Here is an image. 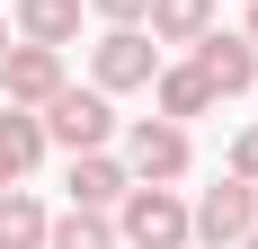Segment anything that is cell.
Masks as SVG:
<instances>
[{
  "label": "cell",
  "mask_w": 258,
  "mask_h": 249,
  "mask_svg": "<svg viewBox=\"0 0 258 249\" xmlns=\"http://www.w3.org/2000/svg\"><path fill=\"white\" fill-rule=\"evenodd\" d=\"M116 249H187V196L178 187H152V178H134L125 196H116Z\"/></svg>",
  "instance_id": "cell-1"
},
{
  "label": "cell",
  "mask_w": 258,
  "mask_h": 249,
  "mask_svg": "<svg viewBox=\"0 0 258 249\" xmlns=\"http://www.w3.org/2000/svg\"><path fill=\"white\" fill-rule=\"evenodd\" d=\"M36 125H45V143H62V151H107V143H116V98L62 80V89L36 107Z\"/></svg>",
  "instance_id": "cell-2"
},
{
  "label": "cell",
  "mask_w": 258,
  "mask_h": 249,
  "mask_svg": "<svg viewBox=\"0 0 258 249\" xmlns=\"http://www.w3.org/2000/svg\"><path fill=\"white\" fill-rule=\"evenodd\" d=\"M249 231H258V187H249V178H232V169L187 205V240H205V249H240Z\"/></svg>",
  "instance_id": "cell-3"
},
{
  "label": "cell",
  "mask_w": 258,
  "mask_h": 249,
  "mask_svg": "<svg viewBox=\"0 0 258 249\" xmlns=\"http://www.w3.org/2000/svg\"><path fill=\"white\" fill-rule=\"evenodd\" d=\"M152 72H160V45L143 36V27H107L98 45H89V89H107V98L152 89Z\"/></svg>",
  "instance_id": "cell-4"
},
{
  "label": "cell",
  "mask_w": 258,
  "mask_h": 249,
  "mask_svg": "<svg viewBox=\"0 0 258 249\" xmlns=\"http://www.w3.org/2000/svg\"><path fill=\"white\" fill-rule=\"evenodd\" d=\"M187 160H196L187 125H169V116H134V125H125V169H134V178L178 187V178H187Z\"/></svg>",
  "instance_id": "cell-5"
},
{
  "label": "cell",
  "mask_w": 258,
  "mask_h": 249,
  "mask_svg": "<svg viewBox=\"0 0 258 249\" xmlns=\"http://www.w3.org/2000/svg\"><path fill=\"white\" fill-rule=\"evenodd\" d=\"M187 63L205 72L214 98H240V89H258V45L240 36V27H205L196 45H187Z\"/></svg>",
  "instance_id": "cell-6"
},
{
  "label": "cell",
  "mask_w": 258,
  "mask_h": 249,
  "mask_svg": "<svg viewBox=\"0 0 258 249\" xmlns=\"http://www.w3.org/2000/svg\"><path fill=\"white\" fill-rule=\"evenodd\" d=\"M62 80H72V72H62V45H27V36H18V45L0 53V98H9V107H45Z\"/></svg>",
  "instance_id": "cell-7"
},
{
  "label": "cell",
  "mask_w": 258,
  "mask_h": 249,
  "mask_svg": "<svg viewBox=\"0 0 258 249\" xmlns=\"http://www.w3.org/2000/svg\"><path fill=\"white\" fill-rule=\"evenodd\" d=\"M62 187H72V205H89V214H116V196L134 187V169L116 160V151H72Z\"/></svg>",
  "instance_id": "cell-8"
},
{
  "label": "cell",
  "mask_w": 258,
  "mask_h": 249,
  "mask_svg": "<svg viewBox=\"0 0 258 249\" xmlns=\"http://www.w3.org/2000/svg\"><path fill=\"white\" fill-rule=\"evenodd\" d=\"M152 107L169 125H196V116H214V89H205L196 63H160V72H152Z\"/></svg>",
  "instance_id": "cell-9"
},
{
  "label": "cell",
  "mask_w": 258,
  "mask_h": 249,
  "mask_svg": "<svg viewBox=\"0 0 258 249\" xmlns=\"http://www.w3.org/2000/svg\"><path fill=\"white\" fill-rule=\"evenodd\" d=\"M80 9L89 0H9V36H27V45H72Z\"/></svg>",
  "instance_id": "cell-10"
},
{
  "label": "cell",
  "mask_w": 258,
  "mask_h": 249,
  "mask_svg": "<svg viewBox=\"0 0 258 249\" xmlns=\"http://www.w3.org/2000/svg\"><path fill=\"white\" fill-rule=\"evenodd\" d=\"M214 27V0H143V36L152 45H196Z\"/></svg>",
  "instance_id": "cell-11"
},
{
  "label": "cell",
  "mask_w": 258,
  "mask_h": 249,
  "mask_svg": "<svg viewBox=\"0 0 258 249\" xmlns=\"http://www.w3.org/2000/svg\"><path fill=\"white\" fill-rule=\"evenodd\" d=\"M45 205L27 196V187H0V249H45Z\"/></svg>",
  "instance_id": "cell-12"
},
{
  "label": "cell",
  "mask_w": 258,
  "mask_h": 249,
  "mask_svg": "<svg viewBox=\"0 0 258 249\" xmlns=\"http://www.w3.org/2000/svg\"><path fill=\"white\" fill-rule=\"evenodd\" d=\"M45 249H116V223L89 214V205H72V214H53V223H45Z\"/></svg>",
  "instance_id": "cell-13"
},
{
  "label": "cell",
  "mask_w": 258,
  "mask_h": 249,
  "mask_svg": "<svg viewBox=\"0 0 258 249\" xmlns=\"http://www.w3.org/2000/svg\"><path fill=\"white\" fill-rule=\"evenodd\" d=\"M0 151H9V169H36L45 160V125H36V107H0Z\"/></svg>",
  "instance_id": "cell-14"
},
{
  "label": "cell",
  "mask_w": 258,
  "mask_h": 249,
  "mask_svg": "<svg viewBox=\"0 0 258 249\" xmlns=\"http://www.w3.org/2000/svg\"><path fill=\"white\" fill-rule=\"evenodd\" d=\"M232 178H249V187H258V125H240V134H232Z\"/></svg>",
  "instance_id": "cell-15"
},
{
  "label": "cell",
  "mask_w": 258,
  "mask_h": 249,
  "mask_svg": "<svg viewBox=\"0 0 258 249\" xmlns=\"http://www.w3.org/2000/svg\"><path fill=\"white\" fill-rule=\"evenodd\" d=\"M89 9H98L107 27H143V0H89Z\"/></svg>",
  "instance_id": "cell-16"
},
{
  "label": "cell",
  "mask_w": 258,
  "mask_h": 249,
  "mask_svg": "<svg viewBox=\"0 0 258 249\" xmlns=\"http://www.w3.org/2000/svg\"><path fill=\"white\" fill-rule=\"evenodd\" d=\"M240 36H249V45H258V0H249V27H240Z\"/></svg>",
  "instance_id": "cell-17"
},
{
  "label": "cell",
  "mask_w": 258,
  "mask_h": 249,
  "mask_svg": "<svg viewBox=\"0 0 258 249\" xmlns=\"http://www.w3.org/2000/svg\"><path fill=\"white\" fill-rule=\"evenodd\" d=\"M0 53H9V18H0Z\"/></svg>",
  "instance_id": "cell-18"
}]
</instances>
